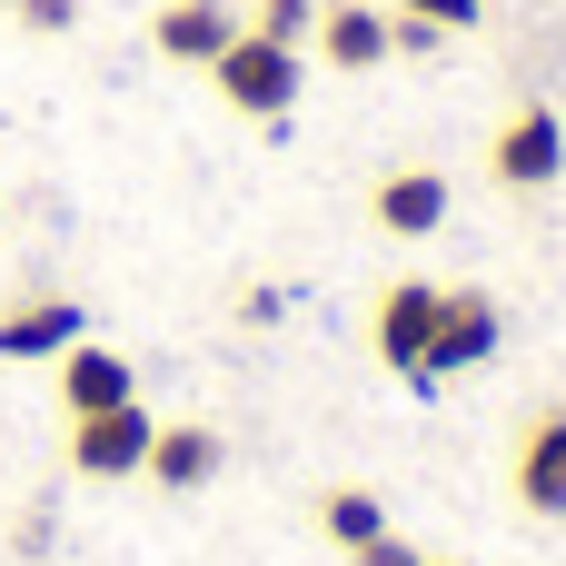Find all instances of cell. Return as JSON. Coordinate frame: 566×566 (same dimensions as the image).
<instances>
[{
  "label": "cell",
  "mask_w": 566,
  "mask_h": 566,
  "mask_svg": "<svg viewBox=\"0 0 566 566\" xmlns=\"http://www.w3.org/2000/svg\"><path fill=\"white\" fill-rule=\"evenodd\" d=\"M497 328H507V318H497L488 289H448V298H438V338H428V388L488 368V358H497Z\"/></svg>",
  "instance_id": "cell-4"
},
{
  "label": "cell",
  "mask_w": 566,
  "mask_h": 566,
  "mask_svg": "<svg viewBox=\"0 0 566 566\" xmlns=\"http://www.w3.org/2000/svg\"><path fill=\"white\" fill-rule=\"evenodd\" d=\"M219 458H229V448H219V428L179 418V428H159V438H149V468H139V478H159V488H209V478H219Z\"/></svg>",
  "instance_id": "cell-12"
},
{
  "label": "cell",
  "mask_w": 566,
  "mask_h": 566,
  "mask_svg": "<svg viewBox=\"0 0 566 566\" xmlns=\"http://www.w3.org/2000/svg\"><path fill=\"white\" fill-rule=\"evenodd\" d=\"M239 30H249V10H229V0H169V10L149 20L159 60H179V70H209V60H219Z\"/></svg>",
  "instance_id": "cell-6"
},
{
  "label": "cell",
  "mask_w": 566,
  "mask_h": 566,
  "mask_svg": "<svg viewBox=\"0 0 566 566\" xmlns=\"http://www.w3.org/2000/svg\"><path fill=\"white\" fill-rule=\"evenodd\" d=\"M209 80H219V99H229V109L279 119V109L298 99V50H289V40H269V30H239V40L209 60Z\"/></svg>",
  "instance_id": "cell-1"
},
{
  "label": "cell",
  "mask_w": 566,
  "mask_h": 566,
  "mask_svg": "<svg viewBox=\"0 0 566 566\" xmlns=\"http://www.w3.org/2000/svg\"><path fill=\"white\" fill-rule=\"evenodd\" d=\"M318 527H328V537H338V547L358 557L368 537H388V507H378L368 488H328V497H318Z\"/></svg>",
  "instance_id": "cell-13"
},
{
  "label": "cell",
  "mask_w": 566,
  "mask_h": 566,
  "mask_svg": "<svg viewBox=\"0 0 566 566\" xmlns=\"http://www.w3.org/2000/svg\"><path fill=\"white\" fill-rule=\"evenodd\" d=\"M318 50H328L338 70H378V60L398 50V30H388V10H368V0H328V10H318Z\"/></svg>",
  "instance_id": "cell-10"
},
{
  "label": "cell",
  "mask_w": 566,
  "mask_h": 566,
  "mask_svg": "<svg viewBox=\"0 0 566 566\" xmlns=\"http://www.w3.org/2000/svg\"><path fill=\"white\" fill-rule=\"evenodd\" d=\"M358 566H428V557H418L408 537H368V547H358Z\"/></svg>",
  "instance_id": "cell-17"
},
{
  "label": "cell",
  "mask_w": 566,
  "mask_h": 566,
  "mask_svg": "<svg viewBox=\"0 0 566 566\" xmlns=\"http://www.w3.org/2000/svg\"><path fill=\"white\" fill-rule=\"evenodd\" d=\"M119 398H139V378H129V358H119V348H99V338L60 348V408H70V418L119 408Z\"/></svg>",
  "instance_id": "cell-8"
},
{
  "label": "cell",
  "mask_w": 566,
  "mask_h": 566,
  "mask_svg": "<svg viewBox=\"0 0 566 566\" xmlns=\"http://www.w3.org/2000/svg\"><path fill=\"white\" fill-rule=\"evenodd\" d=\"M10 20H20V30H40V40H60V30L80 20V0H10Z\"/></svg>",
  "instance_id": "cell-15"
},
{
  "label": "cell",
  "mask_w": 566,
  "mask_h": 566,
  "mask_svg": "<svg viewBox=\"0 0 566 566\" xmlns=\"http://www.w3.org/2000/svg\"><path fill=\"white\" fill-rule=\"evenodd\" d=\"M398 10H408V20H428V30H468L488 0H398Z\"/></svg>",
  "instance_id": "cell-16"
},
{
  "label": "cell",
  "mask_w": 566,
  "mask_h": 566,
  "mask_svg": "<svg viewBox=\"0 0 566 566\" xmlns=\"http://www.w3.org/2000/svg\"><path fill=\"white\" fill-rule=\"evenodd\" d=\"M488 169L507 179V189H547L566 169V119L547 99H527V109H507L497 119V139H488Z\"/></svg>",
  "instance_id": "cell-3"
},
{
  "label": "cell",
  "mask_w": 566,
  "mask_h": 566,
  "mask_svg": "<svg viewBox=\"0 0 566 566\" xmlns=\"http://www.w3.org/2000/svg\"><path fill=\"white\" fill-rule=\"evenodd\" d=\"M428 566H438V557H428Z\"/></svg>",
  "instance_id": "cell-18"
},
{
  "label": "cell",
  "mask_w": 566,
  "mask_h": 566,
  "mask_svg": "<svg viewBox=\"0 0 566 566\" xmlns=\"http://www.w3.org/2000/svg\"><path fill=\"white\" fill-rule=\"evenodd\" d=\"M438 298H448V289H428V279H398V289L378 298V358H388L398 378H418V388H428V338H438Z\"/></svg>",
  "instance_id": "cell-5"
},
{
  "label": "cell",
  "mask_w": 566,
  "mask_h": 566,
  "mask_svg": "<svg viewBox=\"0 0 566 566\" xmlns=\"http://www.w3.org/2000/svg\"><path fill=\"white\" fill-rule=\"evenodd\" d=\"M318 10H328V0H259V20H249V30H269V40H289V50H298V40L318 30Z\"/></svg>",
  "instance_id": "cell-14"
},
{
  "label": "cell",
  "mask_w": 566,
  "mask_h": 566,
  "mask_svg": "<svg viewBox=\"0 0 566 566\" xmlns=\"http://www.w3.org/2000/svg\"><path fill=\"white\" fill-rule=\"evenodd\" d=\"M438 219H448V179L438 169H388L378 179V229L388 239H428Z\"/></svg>",
  "instance_id": "cell-11"
},
{
  "label": "cell",
  "mask_w": 566,
  "mask_h": 566,
  "mask_svg": "<svg viewBox=\"0 0 566 566\" xmlns=\"http://www.w3.org/2000/svg\"><path fill=\"white\" fill-rule=\"evenodd\" d=\"M149 438H159V418H149L139 398L90 408V418H70V468H80V478H139V468H149Z\"/></svg>",
  "instance_id": "cell-2"
},
{
  "label": "cell",
  "mask_w": 566,
  "mask_h": 566,
  "mask_svg": "<svg viewBox=\"0 0 566 566\" xmlns=\"http://www.w3.org/2000/svg\"><path fill=\"white\" fill-rule=\"evenodd\" d=\"M517 507L566 517V408H547V418L517 438Z\"/></svg>",
  "instance_id": "cell-9"
},
{
  "label": "cell",
  "mask_w": 566,
  "mask_h": 566,
  "mask_svg": "<svg viewBox=\"0 0 566 566\" xmlns=\"http://www.w3.org/2000/svg\"><path fill=\"white\" fill-rule=\"evenodd\" d=\"M80 328H90L80 298H10V308H0V358H10V368H20V358H60V348H80Z\"/></svg>",
  "instance_id": "cell-7"
}]
</instances>
